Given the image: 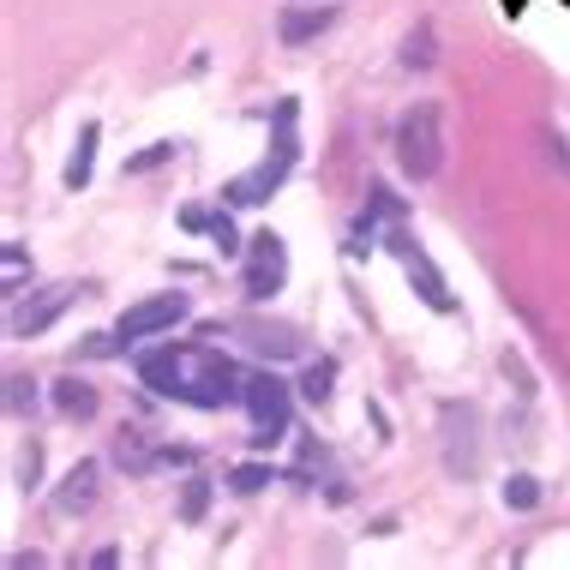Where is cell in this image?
Returning a JSON list of instances; mask_svg holds the SVG:
<instances>
[{
  "mask_svg": "<svg viewBox=\"0 0 570 570\" xmlns=\"http://www.w3.org/2000/svg\"><path fill=\"white\" fill-rule=\"evenodd\" d=\"M504 504H517V511H534V504H541V481H534V474H517V481L504 487Z\"/></svg>",
  "mask_w": 570,
  "mask_h": 570,
  "instance_id": "2e32d148",
  "label": "cell"
},
{
  "mask_svg": "<svg viewBox=\"0 0 570 570\" xmlns=\"http://www.w3.org/2000/svg\"><path fill=\"white\" fill-rule=\"evenodd\" d=\"M205 228H210V235H217V246H223V253H228V246H235V223H228L223 210H217V217H205Z\"/></svg>",
  "mask_w": 570,
  "mask_h": 570,
  "instance_id": "44dd1931",
  "label": "cell"
},
{
  "mask_svg": "<svg viewBox=\"0 0 570 570\" xmlns=\"http://www.w3.org/2000/svg\"><path fill=\"white\" fill-rule=\"evenodd\" d=\"M331 379H336V366H331V361H318L313 373H306V384H301L306 403H325V396H331Z\"/></svg>",
  "mask_w": 570,
  "mask_h": 570,
  "instance_id": "e0dca14e",
  "label": "cell"
},
{
  "mask_svg": "<svg viewBox=\"0 0 570 570\" xmlns=\"http://www.w3.org/2000/svg\"><path fill=\"white\" fill-rule=\"evenodd\" d=\"M325 24H331V7H295V12H283V42H306Z\"/></svg>",
  "mask_w": 570,
  "mask_h": 570,
  "instance_id": "4fadbf2b",
  "label": "cell"
},
{
  "mask_svg": "<svg viewBox=\"0 0 570 570\" xmlns=\"http://www.w3.org/2000/svg\"><path fill=\"white\" fill-rule=\"evenodd\" d=\"M288 283V253H283V240L271 235H258L253 240V265H246V295L253 301H265V295H276V288Z\"/></svg>",
  "mask_w": 570,
  "mask_h": 570,
  "instance_id": "ba28073f",
  "label": "cell"
},
{
  "mask_svg": "<svg viewBox=\"0 0 570 570\" xmlns=\"http://www.w3.org/2000/svg\"><path fill=\"white\" fill-rule=\"evenodd\" d=\"M439 433H444V469L451 474H481V409L474 403H444L439 409Z\"/></svg>",
  "mask_w": 570,
  "mask_h": 570,
  "instance_id": "277c9868",
  "label": "cell"
},
{
  "mask_svg": "<svg viewBox=\"0 0 570 570\" xmlns=\"http://www.w3.org/2000/svg\"><path fill=\"white\" fill-rule=\"evenodd\" d=\"M396 163L409 168L414 180H433L444 168V132H439V102H414V109L396 120Z\"/></svg>",
  "mask_w": 570,
  "mask_h": 570,
  "instance_id": "3957f363",
  "label": "cell"
},
{
  "mask_svg": "<svg viewBox=\"0 0 570 570\" xmlns=\"http://www.w3.org/2000/svg\"><path fill=\"white\" fill-rule=\"evenodd\" d=\"M205 504H210V487H205V481H187V499H180V517H187V522H198V517H205Z\"/></svg>",
  "mask_w": 570,
  "mask_h": 570,
  "instance_id": "d6986e66",
  "label": "cell"
},
{
  "mask_svg": "<svg viewBox=\"0 0 570 570\" xmlns=\"http://www.w3.org/2000/svg\"><path fill=\"white\" fill-rule=\"evenodd\" d=\"M391 246H396V258H403V271L414 276V283H421L426 306H439V313H444V306H451V295H444V276H439L433 265H426V253H421V246H414V240L403 235V228L391 235Z\"/></svg>",
  "mask_w": 570,
  "mask_h": 570,
  "instance_id": "30bf717a",
  "label": "cell"
},
{
  "mask_svg": "<svg viewBox=\"0 0 570 570\" xmlns=\"http://www.w3.org/2000/svg\"><path fill=\"white\" fill-rule=\"evenodd\" d=\"M228 481H235V492H258V487H271V469H265V462H240Z\"/></svg>",
  "mask_w": 570,
  "mask_h": 570,
  "instance_id": "ac0fdd59",
  "label": "cell"
},
{
  "mask_svg": "<svg viewBox=\"0 0 570 570\" xmlns=\"http://www.w3.org/2000/svg\"><path fill=\"white\" fill-rule=\"evenodd\" d=\"M138 379L150 391L175 396V403L193 409H223V403H246V379L240 366L217 348H157L138 361Z\"/></svg>",
  "mask_w": 570,
  "mask_h": 570,
  "instance_id": "6da1fadb",
  "label": "cell"
},
{
  "mask_svg": "<svg viewBox=\"0 0 570 570\" xmlns=\"http://www.w3.org/2000/svg\"><path fill=\"white\" fill-rule=\"evenodd\" d=\"M97 138H102V127L97 120H85V132H79V145H72V163H67V187L79 193V187H90V163H97Z\"/></svg>",
  "mask_w": 570,
  "mask_h": 570,
  "instance_id": "7c38bea8",
  "label": "cell"
},
{
  "mask_svg": "<svg viewBox=\"0 0 570 570\" xmlns=\"http://www.w3.org/2000/svg\"><path fill=\"white\" fill-rule=\"evenodd\" d=\"M288 168H295V102H283V109H276V157H265L253 175L228 180L223 198H228V205H265V198L288 180Z\"/></svg>",
  "mask_w": 570,
  "mask_h": 570,
  "instance_id": "7a4b0ae2",
  "label": "cell"
},
{
  "mask_svg": "<svg viewBox=\"0 0 570 570\" xmlns=\"http://www.w3.org/2000/svg\"><path fill=\"white\" fill-rule=\"evenodd\" d=\"M90 504H97V462H79V469L60 481L55 511H60V517H79V511H90Z\"/></svg>",
  "mask_w": 570,
  "mask_h": 570,
  "instance_id": "8fae6325",
  "label": "cell"
},
{
  "mask_svg": "<svg viewBox=\"0 0 570 570\" xmlns=\"http://www.w3.org/2000/svg\"><path fill=\"white\" fill-rule=\"evenodd\" d=\"M433 24H421V30H414V37L403 42V67H433Z\"/></svg>",
  "mask_w": 570,
  "mask_h": 570,
  "instance_id": "9a60e30c",
  "label": "cell"
},
{
  "mask_svg": "<svg viewBox=\"0 0 570 570\" xmlns=\"http://www.w3.org/2000/svg\"><path fill=\"white\" fill-rule=\"evenodd\" d=\"M19 276H24V253H19V246H7V288H19Z\"/></svg>",
  "mask_w": 570,
  "mask_h": 570,
  "instance_id": "7402d4cb",
  "label": "cell"
},
{
  "mask_svg": "<svg viewBox=\"0 0 570 570\" xmlns=\"http://www.w3.org/2000/svg\"><path fill=\"white\" fill-rule=\"evenodd\" d=\"M72 295H79L72 283H55V288H37V295L12 301V313H7V331H12V336H42V331H49L55 318L72 306Z\"/></svg>",
  "mask_w": 570,
  "mask_h": 570,
  "instance_id": "8992f818",
  "label": "cell"
},
{
  "mask_svg": "<svg viewBox=\"0 0 570 570\" xmlns=\"http://www.w3.org/2000/svg\"><path fill=\"white\" fill-rule=\"evenodd\" d=\"M55 403H60V414H79V421H85V414H97V391H90L85 379H60L55 384Z\"/></svg>",
  "mask_w": 570,
  "mask_h": 570,
  "instance_id": "5bb4252c",
  "label": "cell"
},
{
  "mask_svg": "<svg viewBox=\"0 0 570 570\" xmlns=\"http://www.w3.org/2000/svg\"><path fill=\"white\" fill-rule=\"evenodd\" d=\"M7 391H12V396H7V409H12V414L37 409V384H30V379H7Z\"/></svg>",
  "mask_w": 570,
  "mask_h": 570,
  "instance_id": "ffe728a7",
  "label": "cell"
},
{
  "mask_svg": "<svg viewBox=\"0 0 570 570\" xmlns=\"http://www.w3.org/2000/svg\"><path fill=\"white\" fill-rule=\"evenodd\" d=\"M235 336H246V348L265 354V361H295L301 354V331L295 325H265V318H235Z\"/></svg>",
  "mask_w": 570,
  "mask_h": 570,
  "instance_id": "9c48e42d",
  "label": "cell"
},
{
  "mask_svg": "<svg viewBox=\"0 0 570 570\" xmlns=\"http://www.w3.org/2000/svg\"><path fill=\"white\" fill-rule=\"evenodd\" d=\"M180 318H187V295H150V301H138L120 313V343H145V336H163V331H175Z\"/></svg>",
  "mask_w": 570,
  "mask_h": 570,
  "instance_id": "5b68a950",
  "label": "cell"
},
{
  "mask_svg": "<svg viewBox=\"0 0 570 570\" xmlns=\"http://www.w3.org/2000/svg\"><path fill=\"white\" fill-rule=\"evenodd\" d=\"M246 414H253V426H258V444H271L288 426V384L271 379V373L246 379Z\"/></svg>",
  "mask_w": 570,
  "mask_h": 570,
  "instance_id": "52a82bcc",
  "label": "cell"
}]
</instances>
